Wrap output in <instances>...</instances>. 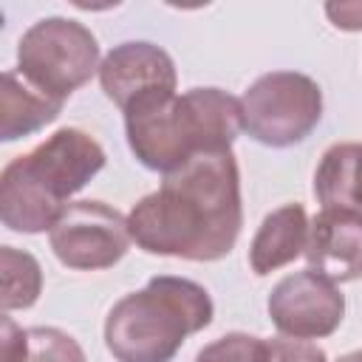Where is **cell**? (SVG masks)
<instances>
[{
    "instance_id": "6da1fadb",
    "label": "cell",
    "mask_w": 362,
    "mask_h": 362,
    "mask_svg": "<svg viewBox=\"0 0 362 362\" xmlns=\"http://www.w3.org/2000/svg\"><path fill=\"white\" fill-rule=\"evenodd\" d=\"M130 238L139 249L161 257L221 260L232 252L240 226V170L232 153L198 156L127 215Z\"/></svg>"
},
{
    "instance_id": "7a4b0ae2",
    "label": "cell",
    "mask_w": 362,
    "mask_h": 362,
    "mask_svg": "<svg viewBox=\"0 0 362 362\" xmlns=\"http://www.w3.org/2000/svg\"><path fill=\"white\" fill-rule=\"evenodd\" d=\"M240 130V99L221 88H192L124 113L130 153L139 164L164 175L198 156L232 153Z\"/></svg>"
},
{
    "instance_id": "3957f363",
    "label": "cell",
    "mask_w": 362,
    "mask_h": 362,
    "mask_svg": "<svg viewBox=\"0 0 362 362\" xmlns=\"http://www.w3.org/2000/svg\"><path fill=\"white\" fill-rule=\"evenodd\" d=\"M105 167L102 144L62 127L34 150L11 158L0 173V218L11 232L37 235L57 223L62 209Z\"/></svg>"
},
{
    "instance_id": "277c9868",
    "label": "cell",
    "mask_w": 362,
    "mask_h": 362,
    "mask_svg": "<svg viewBox=\"0 0 362 362\" xmlns=\"http://www.w3.org/2000/svg\"><path fill=\"white\" fill-rule=\"evenodd\" d=\"M215 305L204 286L158 274L124 294L105 317V345L116 362H170L189 334L212 322Z\"/></svg>"
},
{
    "instance_id": "5b68a950",
    "label": "cell",
    "mask_w": 362,
    "mask_h": 362,
    "mask_svg": "<svg viewBox=\"0 0 362 362\" xmlns=\"http://www.w3.org/2000/svg\"><path fill=\"white\" fill-rule=\"evenodd\" d=\"M99 65L96 37L68 17H42L17 42V71L59 102L90 82Z\"/></svg>"
},
{
    "instance_id": "8992f818",
    "label": "cell",
    "mask_w": 362,
    "mask_h": 362,
    "mask_svg": "<svg viewBox=\"0 0 362 362\" xmlns=\"http://www.w3.org/2000/svg\"><path fill=\"white\" fill-rule=\"evenodd\" d=\"M240 119L243 130L266 147L300 144L322 119V90L297 71L263 74L243 90Z\"/></svg>"
},
{
    "instance_id": "52a82bcc",
    "label": "cell",
    "mask_w": 362,
    "mask_h": 362,
    "mask_svg": "<svg viewBox=\"0 0 362 362\" xmlns=\"http://www.w3.org/2000/svg\"><path fill=\"white\" fill-rule=\"evenodd\" d=\"M57 260L76 272L116 266L130 249L127 218L102 201H71L48 229Z\"/></svg>"
},
{
    "instance_id": "ba28073f",
    "label": "cell",
    "mask_w": 362,
    "mask_h": 362,
    "mask_svg": "<svg viewBox=\"0 0 362 362\" xmlns=\"http://www.w3.org/2000/svg\"><path fill=\"white\" fill-rule=\"evenodd\" d=\"M269 317L283 337L322 339L331 337L345 317V297L328 277L314 269L286 274L266 300Z\"/></svg>"
},
{
    "instance_id": "9c48e42d",
    "label": "cell",
    "mask_w": 362,
    "mask_h": 362,
    "mask_svg": "<svg viewBox=\"0 0 362 362\" xmlns=\"http://www.w3.org/2000/svg\"><path fill=\"white\" fill-rule=\"evenodd\" d=\"M99 85L105 96L122 107V113H130L175 96V65L173 57L156 42H122L102 59Z\"/></svg>"
},
{
    "instance_id": "30bf717a",
    "label": "cell",
    "mask_w": 362,
    "mask_h": 362,
    "mask_svg": "<svg viewBox=\"0 0 362 362\" xmlns=\"http://www.w3.org/2000/svg\"><path fill=\"white\" fill-rule=\"evenodd\" d=\"M308 269L331 283L362 277V215L345 209H320L308 223Z\"/></svg>"
},
{
    "instance_id": "8fae6325",
    "label": "cell",
    "mask_w": 362,
    "mask_h": 362,
    "mask_svg": "<svg viewBox=\"0 0 362 362\" xmlns=\"http://www.w3.org/2000/svg\"><path fill=\"white\" fill-rule=\"evenodd\" d=\"M308 215L303 204H283L274 212L263 218L257 226L252 246H249V266L255 274H269L277 272L280 266L297 260L305 255L308 243Z\"/></svg>"
},
{
    "instance_id": "7c38bea8",
    "label": "cell",
    "mask_w": 362,
    "mask_h": 362,
    "mask_svg": "<svg viewBox=\"0 0 362 362\" xmlns=\"http://www.w3.org/2000/svg\"><path fill=\"white\" fill-rule=\"evenodd\" d=\"M62 105L65 102L42 93L17 68H8L3 74V90H0V139L14 141L42 130L59 116Z\"/></svg>"
},
{
    "instance_id": "4fadbf2b",
    "label": "cell",
    "mask_w": 362,
    "mask_h": 362,
    "mask_svg": "<svg viewBox=\"0 0 362 362\" xmlns=\"http://www.w3.org/2000/svg\"><path fill=\"white\" fill-rule=\"evenodd\" d=\"M314 195L322 209L362 215V141H342L322 153L314 173Z\"/></svg>"
},
{
    "instance_id": "5bb4252c",
    "label": "cell",
    "mask_w": 362,
    "mask_h": 362,
    "mask_svg": "<svg viewBox=\"0 0 362 362\" xmlns=\"http://www.w3.org/2000/svg\"><path fill=\"white\" fill-rule=\"evenodd\" d=\"M0 274H3V311H14V308H31L42 291V269L37 263L34 255L20 252L14 246H3L0 249Z\"/></svg>"
},
{
    "instance_id": "9a60e30c",
    "label": "cell",
    "mask_w": 362,
    "mask_h": 362,
    "mask_svg": "<svg viewBox=\"0 0 362 362\" xmlns=\"http://www.w3.org/2000/svg\"><path fill=\"white\" fill-rule=\"evenodd\" d=\"M195 362H272V345L263 337L235 331L204 345Z\"/></svg>"
},
{
    "instance_id": "2e32d148",
    "label": "cell",
    "mask_w": 362,
    "mask_h": 362,
    "mask_svg": "<svg viewBox=\"0 0 362 362\" xmlns=\"http://www.w3.org/2000/svg\"><path fill=\"white\" fill-rule=\"evenodd\" d=\"M23 362H88L79 342L59 328H28V345Z\"/></svg>"
},
{
    "instance_id": "e0dca14e",
    "label": "cell",
    "mask_w": 362,
    "mask_h": 362,
    "mask_svg": "<svg viewBox=\"0 0 362 362\" xmlns=\"http://www.w3.org/2000/svg\"><path fill=\"white\" fill-rule=\"evenodd\" d=\"M269 345H272V362H328L325 351L308 339L272 337Z\"/></svg>"
},
{
    "instance_id": "ac0fdd59",
    "label": "cell",
    "mask_w": 362,
    "mask_h": 362,
    "mask_svg": "<svg viewBox=\"0 0 362 362\" xmlns=\"http://www.w3.org/2000/svg\"><path fill=\"white\" fill-rule=\"evenodd\" d=\"M28 345V328H20L8 314L3 317V334H0V362H23Z\"/></svg>"
},
{
    "instance_id": "d6986e66",
    "label": "cell",
    "mask_w": 362,
    "mask_h": 362,
    "mask_svg": "<svg viewBox=\"0 0 362 362\" xmlns=\"http://www.w3.org/2000/svg\"><path fill=\"white\" fill-rule=\"evenodd\" d=\"M325 14L342 31H362V3H328Z\"/></svg>"
},
{
    "instance_id": "ffe728a7",
    "label": "cell",
    "mask_w": 362,
    "mask_h": 362,
    "mask_svg": "<svg viewBox=\"0 0 362 362\" xmlns=\"http://www.w3.org/2000/svg\"><path fill=\"white\" fill-rule=\"evenodd\" d=\"M337 362H362V351H354V354H345V356H339Z\"/></svg>"
}]
</instances>
